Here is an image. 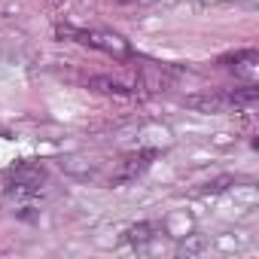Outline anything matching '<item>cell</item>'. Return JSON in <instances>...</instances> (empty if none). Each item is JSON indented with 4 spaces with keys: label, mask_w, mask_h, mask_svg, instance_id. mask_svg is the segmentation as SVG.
<instances>
[{
    "label": "cell",
    "mask_w": 259,
    "mask_h": 259,
    "mask_svg": "<svg viewBox=\"0 0 259 259\" xmlns=\"http://www.w3.org/2000/svg\"><path fill=\"white\" fill-rule=\"evenodd\" d=\"M58 37H70L89 49H98L116 61H128L135 52H132V43H128L122 34H113V31H76V28H58Z\"/></svg>",
    "instance_id": "obj_1"
},
{
    "label": "cell",
    "mask_w": 259,
    "mask_h": 259,
    "mask_svg": "<svg viewBox=\"0 0 259 259\" xmlns=\"http://www.w3.org/2000/svg\"><path fill=\"white\" fill-rule=\"evenodd\" d=\"M46 180H49V171L43 162H19L10 171V192L31 195V192H40V186H46Z\"/></svg>",
    "instance_id": "obj_2"
},
{
    "label": "cell",
    "mask_w": 259,
    "mask_h": 259,
    "mask_svg": "<svg viewBox=\"0 0 259 259\" xmlns=\"http://www.w3.org/2000/svg\"><path fill=\"white\" fill-rule=\"evenodd\" d=\"M150 159H156V150H144V153H132V156H125L116 171L110 174V186H122V183H132L138 180L147 168H150Z\"/></svg>",
    "instance_id": "obj_3"
},
{
    "label": "cell",
    "mask_w": 259,
    "mask_h": 259,
    "mask_svg": "<svg viewBox=\"0 0 259 259\" xmlns=\"http://www.w3.org/2000/svg\"><path fill=\"white\" fill-rule=\"evenodd\" d=\"M220 64H223V67H232V70H235V76H241V79L253 82V79H256V73H259V52H256V49H241V52L223 55V58H220Z\"/></svg>",
    "instance_id": "obj_4"
},
{
    "label": "cell",
    "mask_w": 259,
    "mask_h": 259,
    "mask_svg": "<svg viewBox=\"0 0 259 259\" xmlns=\"http://www.w3.org/2000/svg\"><path fill=\"white\" fill-rule=\"evenodd\" d=\"M183 104L198 113H226L232 107L229 95H189V98H183Z\"/></svg>",
    "instance_id": "obj_5"
},
{
    "label": "cell",
    "mask_w": 259,
    "mask_h": 259,
    "mask_svg": "<svg viewBox=\"0 0 259 259\" xmlns=\"http://www.w3.org/2000/svg\"><path fill=\"white\" fill-rule=\"evenodd\" d=\"M61 171L70 174V177H76V180L95 177V165L85 162V159H79V156H64V159H61Z\"/></svg>",
    "instance_id": "obj_6"
},
{
    "label": "cell",
    "mask_w": 259,
    "mask_h": 259,
    "mask_svg": "<svg viewBox=\"0 0 259 259\" xmlns=\"http://www.w3.org/2000/svg\"><path fill=\"white\" fill-rule=\"evenodd\" d=\"M204 250H210V241L204 238V235H183L180 238V256H198V253H204Z\"/></svg>",
    "instance_id": "obj_7"
},
{
    "label": "cell",
    "mask_w": 259,
    "mask_h": 259,
    "mask_svg": "<svg viewBox=\"0 0 259 259\" xmlns=\"http://www.w3.org/2000/svg\"><path fill=\"white\" fill-rule=\"evenodd\" d=\"M156 232H159V226L156 223H138V226H132V229H128L125 235H128V241H132V244H150L153 238H156Z\"/></svg>",
    "instance_id": "obj_8"
},
{
    "label": "cell",
    "mask_w": 259,
    "mask_h": 259,
    "mask_svg": "<svg viewBox=\"0 0 259 259\" xmlns=\"http://www.w3.org/2000/svg\"><path fill=\"white\" fill-rule=\"evenodd\" d=\"M89 89H95V92H104V95H128L132 89H125L122 82H116V79H107V76H92L89 79Z\"/></svg>",
    "instance_id": "obj_9"
},
{
    "label": "cell",
    "mask_w": 259,
    "mask_h": 259,
    "mask_svg": "<svg viewBox=\"0 0 259 259\" xmlns=\"http://www.w3.org/2000/svg\"><path fill=\"white\" fill-rule=\"evenodd\" d=\"M162 229L171 235V238H183V235H189V229H192V223L186 220V217H168L165 223H162Z\"/></svg>",
    "instance_id": "obj_10"
},
{
    "label": "cell",
    "mask_w": 259,
    "mask_h": 259,
    "mask_svg": "<svg viewBox=\"0 0 259 259\" xmlns=\"http://www.w3.org/2000/svg\"><path fill=\"white\" fill-rule=\"evenodd\" d=\"M226 183H232V177H220V180L207 183V186H204V192H223V189H226Z\"/></svg>",
    "instance_id": "obj_11"
},
{
    "label": "cell",
    "mask_w": 259,
    "mask_h": 259,
    "mask_svg": "<svg viewBox=\"0 0 259 259\" xmlns=\"http://www.w3.org/2000/svg\"><path fill=\"white\" fill-rule=\"evenodd\" d=\"M162 4H174V0H162Z\"/></svg>",
    "instance_id": "obj_12"
}]
</instances>
